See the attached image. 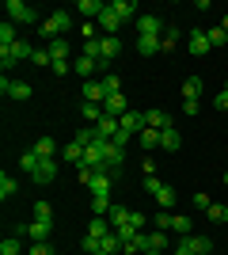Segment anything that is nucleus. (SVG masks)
Wrapping results in <instances>:
<instances>
[{
	"mask_svg": "<svg viewBox=\"0 0 228 255\" xmlns=\"http://www.w3.org/2000/svg\"><path fill=\"white\" fill-rule=\"evenodd\" d=\"M34 217H38V221H54V210H50V202H38V206H34Z\"/></svg>",
	"mask_w": 228,
	"mask_h": 255,
	"instance_id": "42",
	"label": "nucleus"
},
{
	"mask_svg": "<svg viewBox=\"0 0 228 255\" xmlns=\"http://www.w3.org/2000/svg\"><path fill=\"white\" fill-rule=\"evenodd\" d=\"M4 11H8L11 23H34V19H38V11H34L31 4H23V0H8V4H4Z\"/></svg>",
	"mask_w": 228,
	"mask_h": 255,
	"instance_id": "3",
	"label": "nucleus"
},
{
	"mask_svg": "<svg viewBox=\"0 0 228 255\" xmlns=\"http://www.w3.org/2000/svg\"><path fill=\"white\" fill-rule=\"evenodd\" d=\"M126 111H130V99L122 96V92H118V96H110L107 103H103V115H110V118H122Z\"/></svg>",
	"mask_w": 228,
	"mask_h": 255,
	"instance_id": "10",
	"label": "nucleus"
},
{
	"mask_svg": "<svg viewBox=\"0 0 228 255\" xmlns=\"http://www.w3.org/2000/svg\"><path fill=\"white\" fill-rule=\"evenodd\" d=\"M213 107H217V111H228V92H225V88H221V92H217V99H213Z\"/></svg>",
	"mask_w": 228,
	"mask_h": 255,
	"instance_id": "49",
	"label": "nucleus"
},
{
	"mask_svg": "<svg viewBox=\"0 0 228 255\" xmlns=\"http://www.w3.org/2000/svg\"><path fill=\"white\" fill-rule=\"evenodd\" d=\"M27 255H54V248H50V240H46V244H34Z\"/></svg>",
	"mask_w": 228,
	"mask_h": 255,
	"instance_id": "48",
	"label": "nucleus"
},
{
	"mask_svg": "<svg viewBox=\"0 0 228 255\" xmlns=\"http://www.w3.org/2000/svg\"><path fill=\"white\" fill-rule=\"evenodd\" d=\"M107 233H114V225H110L107 217H95V221L87 225V236H95V240H103Z\"/></svg>",
	"mask_w": 228,
	"mask_h": 255,
	"instance_id": "25",
	"label": "nucleus"
},
{
	"mask_svg": "<svg viewBox=\"0 0 228 255\" xmlns=\"http://www.w3.org/2000/svg\"><path fill=\"white\" fill-rule=\"evenodd\" d=\"M171 229H175V233H179V236H190V229H194V221H190V217H183V213H175V217H171Z\"/></svg>",
	"mask_w": 228,
	"mask_h": 255,
	"instance_id": "32",
	"label": "nucleus"
},
{
	"mask_svg": "<svg viewBox=\"0 0 228 255\" xmlns=\"http://www.w3.org/2000/svg\"><path fill=\"white\" fill-rule=\"evenodd\" d=\"M225 187H228V171H225Z\"/></svg>",
	"mask_w": 228,
	"mask_h": 255,
	"instance_id": "54",
	"label": "nucleus"
},
{
	"mask_svg": "<svg viewBox=\"0 0 228 255\" xmlns=\"http://www.w3.org/2000/svg\"><path fill=\"white\" fill-rule=\"evenodd\" d=\"M46 50H50V57H54V61H65V53H69V38H54V42L46 46Z\"/></svg>",
	"mask_w": 228,
	"mask_h": 255,
	"instance_id": "29",
	"label": "nucleus"
},
{
	"mask_svg": "<svg viewBox=\"0 0 228 255\" xmlns=\"http://www.w3.org/2000/svg\"><path fill=\"white\" fill-rule=\"evenodd\" d=\"M50 229H54V221H38V217H34V225H27V236H31L34 244H46V240H50Z\"/></svg>",
	"mask_w": 228,
	"mask_h": 255,
	"instance_id": "11",
	"label": "nucleus"
},
{
	"mask_svg": "<svg viewBox=\"0 0 228 255\" xmlns=\"http://www.w3.org/2000/svg\"><path fill=\"white\" fill-rule=\"evenodd\" d=\"M179 145H183V137H179V129H163L160 133V149H167V152H179Z\"/></svg>",
	"mask_w": 228,
	"mask_h": 255,
	"instance_id": "21",
	"label": "nucleus"
},
{
	"mask_svg": "<svg viewBox=\"0 0 228 255\" xmlns=\"http://www.w3.org/2000/svg\"><path fill=\"white\" fill-rule=\"evenodd\" d=\"M145 191H149L152 198L160 202V210H171V206H175V198H179V194H175V187H167V183H160V179H156V175H145Z\"/></svg>",
	"mask_w": 228,
	"mask_h": 255,
	"instance_id": "2",
	"label": "nucleus"
},
{
	"mask_svg": "<svg viewBox=\"0 0 228 255\" xmlns=\"http://www.w3.org/2000/svg\"><path fill=\"white\" fill-rule=\"evenodd\" d=\"M61 160H69V164H84V145H80V141H69L65 149H61Z\"/></svg>",
	"mask_w": 228,
	"mask_h": 255,
	"instance_id": "23",
	"label": "nucleus"
},
{
	"mask_svg": "<svg viewBox=\"0 0 228 255\" xmlns=\"http://www.w3.org/2000/svg\"><path fill=\"white\" fill-rule=\"evenodd\" d=\"M160 15H137V34H156L160 38Z\"/></svg>",
	"mask_w": 228,
	"mask_h": 255,
	"instance_id": "15",
	"label": "nucleus"
},
{
	"mask_svg": "<svg viewBox=\"0 0 228 255\" xmlns=\"http://www.w3.org/2000/svg\"><path fill=\"white\" fill-rule=\"evenodd\" d=\"M91 210H95V217H107L110 213V194H91Z\"/></svg>",
	"mask_w": 228,
	"mask_h": 255,
	"instance_id": "30",
	"label": "nucleus"
},
{
	"mask_svg": "<svg viewBox=\"0 0 228 255\" xmlns=\"http://www.w3.org/2000/svg\"><path fill=\"white\" fill-rule=\"evenodd\" d=\"M145 126H152V129H171V115L167 111H145Z\"/></svg>",
	"mask_w": 228,
	"mask_h": 255,
	"instance_id": "12",
	"label": "nucleus"
},
{
	"mask_svg": "<svg viewBox=\"0 0 228 255\" xmlns=\"http://www.w3.org/2000/svg\"><path fill=\"white\" fill-rule=\"evenodd\" d=\"M0 92L8 99H15V103L31 99V84H27V80H8V76H4V80H0Z\"/></svg>",
	"mask_w": 228,
	"mask_h": 255,
	"instance_id": "4",
	"label": "nucleus"
},
{
	"mask_svg": "<svg viewBox=\"0 0 228 255\" xmlns=\"http://www.w3.org/2000/svg\"><path fill=\"white\" fill-rule=\"evenodd\" d=\"M91 179H95V168H80V183H84V187H91Z\"/></svg>",
	"mask_w": 228,
	"mask_h": 255,
	"instance_id": "50",
	"label": "nucleus"
},
{
	"mask_svg": "<svg viewBox=\"0 0 228 255\" xmlns=\"http://www.w3.org/2000/svg\"><path fill=\"white\" fill-rule=\"evenodd\" d=\"M73 69H76V73H80V76H84V80H91V73H95V69H99V61H91V57H84V53H80Z\"/></svg>",
	"mask_w": 228,
	"mask_h": 255,
	"instance_id": "27",
	"label": "nucleus"
},
{
	"mask_svg": "<svg viewBox=\"0 0 228 255\" xmlns=\"http://www.w3.org/2000/svg\"><path fill=\"white\" fill-rule=\"evenodd\" d=\"M15 42H19V34H15V23L4 19V23H0V50H11Z\"/></svg>",
	"mask_w": 228,
	"mask_h": 255,
	"instance_id": "17",
	"label": "nucleus"
},
{
	"mask_svg": "<svg viewBox=\"0 0 228 255\" xmlns=\"http://www.w3.org/2000/svg\"><path fill=\"white\" fill-rule=\"evenodd\" d=\"M209 221H217V225H225L228 221V210H225V206H221V202H213V206H209Z\"/></svg>",
	"mask_w": 228,
	"mask_h": 255,
	"instance_id": "37",
	"label": "nucleus"
},
{
	"mask_svg": "<svg viewBox=\"0 0 228 255\" xmlns=\"http://www.w3.org/2000/svg\"><path fill=\"white\" fill-rule=\"evenodd\" d=\"M190 202H194L198 210H209V206H213V202H209V194H190Z\"/></svg>",
	"mask_w": 228,
	"mask_h": 255,
	"instance_id": "46",
	"label": "nucleus"
},
{
	"mask_svg": "<svg viewBox=\"0 0 228 255\" xmlns=\"http://www.w3.org/2000/svg\"><path fill=\"white\" fill-rule=\"evenodd\" d=\"M84 99H87V103H99V107H103V103L110 99V92L103 88V80H84Z\"/></svg>",
	"mask_w": 228,
	"mask_h": 255,
	"instance_id": "6",
	"label": "nucleus"
},
{
	"mask_svg": "<svg viewBox=\"0 0 228 255\" xmlns=\"http://www.w3.org/2000/svg\"><path fill=\"white\" fill-rule=\"evenodd\" d=\"M34 50H38V46H31V42H27V38H19V42H15V46H11V57H15V65H19V61H31V57H34Z\"/></svg>",
	"mask_w": 228,
	"mask_h": 255,
	"instance_id": "18",
	"label": "nucleus"
},
{
	"mask_svg": "<svg viewBox=\"0 0 228 255\" xmlns=\"http://www.w3.org/2000/svg\"><path fill=\"white\" fill-rule=\"evenodd\" d=\"M84 57L99 61V57H103V38H87V42H84Z\"/></svg>",
	"mask_w": 228,
	"mask_h": 255,
	"instance_id": "34",
	"label": "nucleus"
},
{
	"mask_svg": "<svg viewBox=\"0 0 228 255\" xmlns=\"http://www.w3.org/2000/svg\"><path fill=\"white\" fill-rule=\"evenodd\" d=\"M99 248H103V244H99L95 236H84V252H87V255H95V252H99Z\"/></svg>",
	"mask_w": 228,
	"mask_h": 255,
	"instance_id": "47",
	"label": "nucleus"
},
{
	"mask_svg": "<svg viewBox=\"0 0 228 255\" xmlns=\"http://www.w3.org/2000/svg\"><path fill=\"white\" fill-rule=\"evenodd\" d=\"M213 252V240L209 236H179V244H175V252L171 255H209Z\"/></svg>",
	"mask_w": 228,
	"mask_h": 255,
	"instance_id": "1",
	"label": "nucleus"
},
{
	"mask_svg": "<svg viewBox=\"0 0 228 255\" xmlns=\"http://www.w3.org/2000/svg\"><path fill=\"white\" fill-rule=\"evenodd\" d=\"M110 145H118V149H126V145H130V133H126V129H118V133L110 137Z\"/></svg>",
	"mask_w": 228,
	"mask_h": 255,
	"instance_id": "45",
	"label": "nucleus"
},
{
	"mask_svg": "<svg viewBox=\"0 0 228 255\" xmlns=\"http://www.w3.org/2000/svg\"><path fill=\"white\" fill-rule=\"evenodd\" d=\"M54 175H57V160H38V168H34L31 179L42 187V183H54Z\"/></svg>",
	"mask_w": 228,
	"mask_h": 255,
	"instance_id": "9",
	"label": "nucleus"
},
{
	"mask_svg": "<svg viewBox=\"0 0 228 255\" xmlns=\"http://www.w3.org/2000/svg\"><path fill=\"white\" fill-rule=\"evenodd\" d=\"M76 11L84 15V23H95L99 15L107 11V4H103V0H80V4H76Z\"/></svg>",
	"mask_w": 228,
	"mask_h": 255,
	"instance_id": "7",
	"label": "nucleus"
},
{
	"mask_svg": "<svg viewBox=\"0 0 228 255\" xmlns=\"http://www.w3.org/2000/svg\"><path fill=\"white\" fill-rule=\"evenodd\" d=\"M107 217H110V225H114V229H122V225L130 221V210H122V206H110Z\"/></svg>",
	"mask_w": 228,
	"mask_h": 255,
	"instance_id": "35",
	"label": "nucleus"
},
{
	"mask_svg": "<svg viewBox=\"0 0 228 255\" xmlns=\"http://www.w3.org/2000/svg\"><path fill=\"white\" fill-rule=\"evenodd\" d=\"M209 50H213V46H209V34L206 31H190V53L202 57V53H209Z\"/></svg>",
	"mask_w": 228,
	"mask_h": 255,
	"instance_id": "19",
	"label": "nucleus"
},
{
	"mask_svg": "<svg viewBox=\"0 0 228 255\" xmlns=\"http://www.w3.org/2000/svg\"><path fill=\"white\" fill-rule=\"evenodd\" d=\"M103 88H107L110 96H118V92H122V76L118 73H107V76H103Z\"/></svg>",
	"mask_w": 228,
	"mask_h": 255,
	"instance_id": "36",
	"label": "nucleus"
},
{
	"mask_svg": "<svg viewBox=\"0 0 228 255\" xmlns=\"http://www.w3.org/2000/svg\"><path fill=\"white\" fill-rule=\"evenodd\" d=\"M103 160H107V171H114L122 160H126V149H118V145H110V141H107V145H103Z\"/></svg>",
	"mask_w": 228,
	"mask_h": 255,
	"instance_id": "16",
	"label": "nucleus"
},
{
	"mask_svg": "<svg viewBox=\"0 0 228 255\" xmlns=\"http://www.w3.org/2000/svg\"><path fill=\"white\" fill-rule=\"evenodd\" d=\"M80 111H84V118H87V122H99V118H103V107H99V103H84Z\"/></svg>",
	"mask_w": 228,
	"mask_h": 255,
	"instance_id": "39",
	"label": "nucleus"
},
{
	"mask_svg": "<svg viewBox=\"0 0 228 255\" xmlns=\"http://www.w3.org/2000/svg\"><path fill=\"white\" fill-rule=\"evenodd\" d=\"M50 69H54L57 76H65V73H69V61H54V65H50Z\"/></svg>",
	"mask_w": 228,
	"mask_h": 255,
	"instance_id": "51",
	"label": "nucleus"
},
{
	"mask_svg": "<svg viewBox=\"0 0 228 255\" xmlns=\"http://www.w3.org/2000/svg\"><path fill=\"white\" fill-rule=\"evenodd\" d=\"M175 46H179V31L167 27V31H163V50H175Z\"/></svg>",
	"mask_w": 228,
	"mask_h": 255,
	"instance_id": "44",
	"label": "nucleus"
},
{
	"mask_svg": "<svg viewBox=\"0 0 228 255\" xmlns=\"http://www.w3.org/2000/svg\"><path fill=\"white\" fill-rule=\"evenodd\" d=\"M110 175H114V171H95V179H91L87 191L91 194H110Z\"/></svg>",
	"mask_w": 228,
	"mask_h": 255,
	"instance_id": "24",
	"label": "nucleus"
},
{
	"mask_svg": "<svg viewBox=\"0 0 228 255\" xmlns=\"http://www.w3.org/2000/svg\"><path fill=\"white\" fill-rule=\"evenodd\" d=\"M95 255H107V252H103V248H99V252H95Z\"/></svg>",
	"mask_w": 228,
	"mask_h": 255,
	"instance_id": "52",
	"label": "nucleus"
},
{
	"mask_svg": "<svg viewBox=\"0 0 228 255\" xmlns=\"http://www.w3.org/2000/svg\"><path fill=\"white\" fill-rule=\"evenodd\" d=\"M118 53H122V38H118V34H103V57H99V69H107Z\"/></svg>",
	"mask_w": 228,
	"mask_h": 255,
	"instance_id": "5",
	"label": "nucleus"
},
{
	"mask_svg": "<svg viewBox=\"0 0 228 255\" xmlns=\"http://www.w3.org/2000/svg\"><path fill=\"white\" fill-rule=\"evenodd\" d=\"M149 240H152V252H167V233H149Z\"/></svg>",
	"mask_w": 228,
	"mask_h": 255,
	"instance_id": "38",
	"label": "nucleus"
},
{
	"mask_svg": "<svg viewBox=\"0 0 228 255\" xmlns=\"http://www.w3.org/2000/svg\"><path fill=\"white\" fill-rule=\"evenodd\" d=\"M118 126L126 129V133H141V129H145V115H137V111H126V115L118 118Z\"/></svg>",
	"mask_w": 228,
	"mask_h": 255,
	"instance_id": "13",
	"label": "nucleus"
},
{
	"mask_svg": "<svg viewBox=\"0 0 228 255\" xmlns=\"http://www.w3.org/2000/svg\"><path fill=\"white\" fill-rule=\"evenodd\" d=\"M152 225H156L160 233H167V229H171V213H167V210H160V213H156V221H152Z\"/></svg>",
	"mask_w": 228,
	"mask_h": 255,
	"instance_id": "43",
	"label": "nucleus"
},
{
	"mask_svg": "<svg viewBox=\"0 0 228 255\" xmlns=\"http://www.w3.org/2000/svg\"><path fill=\"white\" fill-rule=\"evenodd\" d=\"M225 92H228V84H225Z\"/></svg>",
	"mask_w": 228,
	"mask_h": 255,
	"instance_id": "56",
	"label": "nucleus"
},
{
	"mask_svg": "<svg viewBox=\"0 0 228 255\" xmlns=\"http://www.w3.org/2000/svg\"><path fill=\"white\" fill-rule=\"evenodd\" d=\"M0 255H23L19 236H15V233H11V236H4V244H0Z\"/></svg>",
	"mask_w": 228,
	"mask_h": 255,
	"instance_id": "33",
	"label": "nucleus"
},
{
	"mask_svg": "<svg viewBox=\"0 0 228 255\" xmlns=\"http://www.w3.org/2000/svg\"><path fill=\"white\" fill-rule=\"evenodd\" d=\"M209 34V46H225L228 42V31H225V27H213V31H206Z\"/></svg>",
	"mask_w": 228,
	"mask_h": 255,
	"instance_id": "40",
	"label": "nucleus"
},
{
	"mask_svg": "<svg viewBox=\"0 0 228 255\" xmlns=\"http://www.w3.org/2000/svg\"><path fill=\"white\" fill-rule=\"evenodd\" d=\"M99 27H103V31H107V34H118V27H122V19H118V15H114V11H103V15H99Z\"/></svg>",
	"mask_w": 228,
	"mask_h": 255,
	"instance_id": "28",
	"label": "nucleus"
},
{
	"mask_svg": "<svg viewBox=\"0 0 228 255\" xmlns=\"http://www.w3.org/2000/svg\"><path fill=\"white\" fill-rule=\"evenodd\" d=\"M107 8L114 11V15H118L122 23H130V15L137 11V4H133V0H114V4H107Z\"/></svg>",
	"mask_w": 228,
	"mask_h": 255,
	"instance_id": "20",
	"label": "nucleus"
},
{
	"mask_svg": "<svg viewBox=\"0 0 228 255\" xmlns=\"http://www.w3.org/2000/svg\"><path fill=\"white\" fill-rule=\"evenodd\" d=\"M225 31H228V15H225Z\"/></svg>",
	"mask_w": 228,
	"mask_h": 255,
	"instance_id": "53",
	"label": "nucleus"
},
{
	"mask_svg": "<svg viewBox=\"0 0 228 255\" xmlns=\"http://www.w3.org/2000/svg\"><path fill=\"white\" fill-rule=\"evenodd\" d=\"M183 99L186 103H198V99H202V80H198V76H190L183 84Z\"/></svg>",
	"mask_w": 228,
	"mask_h": 255,
	"instance_id": "26",
	"label": "nucleus"
},
{
	"mask_svg": "<svg viewBox=\"0 0 228 255\" xmlns=\"http://www.w3.org/2000/svg\"><path fill=\"white\" fill-rule=\"evenodd\" d=\"M19 168L34 175V168H38V156H34V152H23V156H19Z\"/></svg>",
	"mask_w": 228,
	"mask_h": 255,
	"instance_id": "41",
	"label": "nucleus"
},
{
	"mask_svg": "<svg viewBox=\"0 0 228 255\" xmlns=\"http://www.w3.org/2000/svg\"><path fill=\"white\" fill-rule=\"evenodd\" d=\"M160 50H163V42L156 34H137V53H141V57H156Z\"/></svg>",
	"mask_w": 228,
	"mask_h": 255,
	"instance_id": "8",
	"label": "nucleus"
},
{
	"mask_svg": "<svg viewBox=\"0 0 228 255\" xmlns=\"http://www.w3.org/2000/svg\"><path fill=\"white\" fill-rule=\"evenodd\" d=\"M15 191H19V187H15V179H11L8 171H0V198L8 202V198H11V194H15Z\"/></svg>",
	"mask_w": 228,
	"mask_h": 255,
	"instance_id": "31",
	"label": "nucleus"
},
{
	"mask_svg": "<svg viewBox=\"0 0 228 255\" xmlns=\"http://www.w3.org/2000/svg\"><path fill=\"white\" fill-rule=\"evenodd\" d=\"M145 255H160V252H145Z\"/></svg>",
	"mask_w": 228,
	"mask_h": 255,
	"instance_id": "55",
	"label": "nucleus"
},
{
	"mask_svg": "<svg viewBox=\"0 0 228 255\" xmlns=\"http://www.w3.org/2000/svg\"><path fill=\"white\" fill-rule=\"evenodd\" d=\"M34 156H38V160H57V141L54 137H38V145H34Z\"/></svg>",
	"mask_w": 228,
	"mask_h": 255,
	"instance_id": "14",
	"label": "nucleus"
},
{
	"mask_svg": "<svg viewBox=\"0 0 228 255\" xmlns=\"http://www.w3.org/2000/svg\"><path fill=\"white\" fill-rule=\"evenodd\" d=\"M137 141H141V149H145V152H152V149H156V145H160V129L145 126L141 133H137Z\"/></svg>",
	"mask_w": 228,
	"mask_h": 255,
	"instance_id": "22",
	"label": "nucleus"
}]
</instances>
